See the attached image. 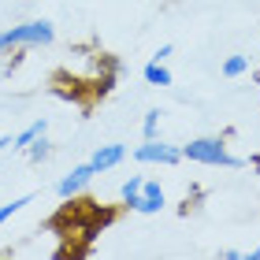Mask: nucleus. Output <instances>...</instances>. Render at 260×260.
I'll list each match as a JSON object with an SVG mask.
<instances>
[{"instance_id": "obj_1", "label": "nucleus", "mask_w": 260, "mask_h": 260, "mask_svg": "<svg viewBox=\"0 0 260 260\" xmlns=\"http://www.w3.org/2000/svg\"><path fill=\"white\" fill-rule=\"evenodd\" d=\"M112 63L104 60L101 52L93 49H67V60H63V75H71V82H78V86H93V89H108L112 78H108Z\"/></svg>"}, {"instance_id": "obj_2", "label": "nucleus", "mask_w": 260, "mask_h": 260, "mask_svg": "<svg viewBox=\"0 0 260 260\" xmlns=\"http://www.w3.org/2000/svg\"><path fill=\"white\" fill-rule=\"evenodd\" d=\"M52 38H56V26H52L49 19L15 22V26L0 30V56L19 52V49H41V45H52Z\"/></svg>"}, {"instance_id": "obj_3", "label": "nucleus", "mask_w": 260, "mask_h": 260, "mask_svg": "<svg viewBox=\"0 0 260 260\" xmlns=\"http://www.w3.org/2000/svg\"><path fill=\"white\" fill-rule=\"evenodd\" d=\"M182 160L205 164V168H245V160L234 156L227 149V138L219 134H205V138H193L190 145H182Z\"/></svg>"}, {"instance_id": "obj_4", "label": "nucleus", "mask_w": 260, "mask_h": 260, "mask_svg": "<svg viewBox=\"0 0 260 260\" xmlns=\"http://www.w3.org/2000/svg\"><path fill=\"white\" fill-rule=\"evenodd\" d=\"M134 160L138 164H164V168H171V164L182 160V149L171 145V141H164V138H145L134 149Z\"/></svg>"}, {"instance_id": "obj_5", "label": "nucleus", "mask_w": 260, "mask_h": 260, "mask_svg": "<svg viewBox=\"0 0 260 260\" xmlns=\"http://www.w3.org/2000/svg\"><path fill=\"white\" fill-rule=\"evenodd\" d=\"M93 175H97V171H93V164H89V160H86V164H75V168H71L63 179L56 182V193H60L63 201H75V197L93 182Z\"/></svg>"}, {"instance_id": "obj_6", "label": "nucleus", "mask_w": 260, "mask_h": 260, "mask_svg": "<svg viewBox=\"0 0 260 260\" xmlns=\"http://www.w3.org/2000/svg\"><path fill=\"white\" fill-rule=\"evenodd\" d=\"M168 205V197H164V186L156 179H145L141 182V193L134 197V205H130V212H141V216H156V212Z\"/></svg>"}, {"instance_id": "obj_7", "label": "nucleus", "mask_w": 260, "mask_h": 260, "mask_svg": "<svg viewBox=\"0 0 260 260\" xmlns=\"http://www.w3.org/2000/svg\"><path fill=\"white\" fill-rule=\"evenodd\" d=\"M126 160V145H119V141H108V145H97L93 149V156H89V164H93V171H112V168H119V164Z\"/></svg>"}, {"instance_id": "obj_8", "label": "nucleus", "mask_w": 260, "mask_h": 260, "mask_svg": "<svg viewBox=\"0 0 260 260\" xmlns=\"http://www.w3.org/2000/svg\"><path fill=\"white\" fill-rule=\"evenodd\" d=\"M141 78H145V86H171V71H168V63H164V60H149L145 63V71H141Z\"/></svg>"}, {"instance_id": "obj_9", "label": "nucleus", "mask_w": 260, "mask_h": 260, "mask_svg": "<svg viewBox=\"0 0 260 260\" xmlns=\"http://www.w3.org/2000/svg\"><path fill=\"white\" fill-rule=\"evenodd\" d=\"M45 130H49V119H34V123H26V126L15 134V145H11V149H22V152H26V145H30V141H38Z\"/></svg>"}, {"instance_id": "obj_10", "label": "nucleus", "mask_w": 260, "mask_h": 260, "mask_svg": "<svg viewBox=\"0 0 260 260\" xmlns=\"http://www.w3.org/2000/svg\"><path fill=\"white\" fill-rule=\"evenodd\" d=\"M160 123H164V112L160 108H149L145 119H141V138H160Z\"/></svg>"}, {"instance_id": "obj_11", "label": "nucleus", "mask_w": 260, "mask_h": 260, "mask_svg": "<svg viewBox=\"0 0 260 260\" xmlns=\"http://www.w3.org/2000/svg\"><path fill=\"white\" fill-rule=\"evenodd\" d=\"M249 71V56H227L223 60V78H242Z\"/></svg>"}, {"instance_id": "obj_12", "label": "nucleus", "mask_w": 260, "mask_h": 260, "mask_svg": "<svg viewBox=\"0 0 260 260\" xmlns=\"http://www.w3.org/2000/svg\"><path fill=\"white\" fill-rule=\"evenodd\" d=\"M26 205H34V193H26V197H15V201H8V205H0V227L11 219V216H19Z\"/></svg>"}, {"instance_id": "obj_13", "label": "nucleus", "mask_w": 260, "mask_h": 260, "mask_svg": "<svg viewBox=\"0 0 260 260\" xmlns=\"http://www.w3.org/2000/svg\"><path fill=\"white\" fill-rule=\"evenodd\" d=\"M26 156H30L34 164H41V160H49V156H52V141H49V138H45V134H41L38 141H30V145H26Z\"/></svg>"}, {"instance_id": "obj_14", "label": "nucleus", "mask_w": 260, "mask_h": 260, "mask_svg": "<svg viewBox=\"0 0 260 260\" xmlns=\"http://www.w3.org/2000/svg\"><path fill=\"white\" fill-rule=\"evenodd\" d=\"M141 182H145V179H141V175H130V179L119 186V197H123V205L130 208V205H134V197L141 193Z\"/></svg>"}, {"instance_id": "obj_15", "label": "nucleus", "mask_w": 260, "mask_h": 260, "mask_svg": "<svg viewBox=\"0 0 260 260\" xmlns=\"http://www.w3.org/2000/svg\"><path fill=\"white\" fill-rule=\"evenodd\" d=\"M175 52V45H160V49L156 52H152V60H168V56Z\"/></svg>"}, {"instance_id": "obj_16", "label": "nucleus", "mask_w": 260, "mask_h": 260, "mask_svg": "<svg viewBox=\"0 0 260 260\" xmlns=\"http://www.w3.org/2000/svg\"><path fill=\"white\" fill-rule=\"evenodd\" d=\"M219 256H223V260H242V249H223Z\"/></svg>"}, {"instance_id": "obj_17", "label": "nucleus", "mask_w": 260, "mask_h": 260, "mask_svg": "<svg viewBox=\"0 0 260 260\" xmlns=\"http://www.w3.org/2000/svg\"><path fill=\"white\" fill-rule=\"evenodd\" d=\"M11 145H15V138H11V134H4V138H0V152H4V149H11Z\"/></svg>"}, {"instance_id": "obj_18", "label": "nucleus", "mask_w": 260, "mask_h": 260, "mask_svg": "<svg viewBox=\"0 0 260 260\" xmlns=\"http://www.w3.org/2000/svg\"><path fill=\"white\" fill-rule=\"evenodd\" d=\"M242 260H260V245H256V249H249V253H242Z\"/></svg>"}]
</instances>
